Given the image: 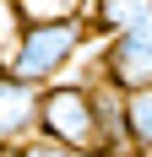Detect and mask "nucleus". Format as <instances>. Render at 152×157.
<instances>
[{
  "instance_id": "obj_1",
  "label": "nucleus",
  "mask_w": 152,
  "mask_h": 157,
  "mask_svg": "<svg viewBox=\"0 0 152 157\" xmlns=\"http://www.w3.org/2000/svg\"><path fill=\"white\" fill-rule=\"evenodd\" d=\"M82 49H87V16L33 22V27H16L0 71H11V76L33 81V87H49V81H60L65 71L82 60Z\"/></svg>"
},
{
  "instance_id": "obj_2",
  "label": "nucleus",
  "mask_w": 152,
  "mask_h": 157,
  "mask_svg": "<svg viewBox=\"0 0 152 157\" xmlns=\"http://www.w3.org/2000/svg\"><path fill=\"white\" fill-rule=\"evenodd\" d=\"M38 141L71 146L82 157H103V130H98L87 76H60L38 92Z\"/></svg>"
},
{
  "instance_id": "obj_3",
  "label": "nucleus",
  "mask_w": 152,
  "mask_h": 157,
  "mask_svg": "<svg viewBox=\"0 0 152 157\" xmlns=\"http://www.w3.org/2000/svg\"><path fill=\"white\" fill-rule=\"evenodd\" d=\"M92 71H103L114 87H125V92H130V87H152V22L103 38V49H98V65H92Z\"/></svg>"
},
{
  "instance_id": "obj_4",
  "label": "nucleus",
  "mask_w": 152,
  "mask_h": 157,
  "mask_svg": "<svg viewBox=\"0 0 152 157\" xmlns=\"http://www.w3.org/2000/svg\"><path fill=\"white\" fill-rule=\"evenodd\" d=\"M38 92L44 87L0 71V152L6 146H27L38 136Z\"/></svg>"
},
{
  "instance_id": "obj_5",
  "label": "nucleus",
  "mask_w": 152,
  "mask_h": 157,
  "mask_svg": "<svg viewBox=\"0 0 152 157\" xmlns=\"http://www.w3.org/2000/svg\"><path fill=\"white\" fill-rule=\"evenodd\" d=\"M82 16H87V27L114 38V33H130L141 22H152V0H82Z\"/></svg>"
},
{
  "instance_id": "obj_6",
  "label": "nucleus",
  "mask_w": 152,
  "mask_h": 157,
  "mask_svg": "<svg viewBox=\"0 0 152 157\" xmlns=\"http://www.w3.org/2000/svg\"><path fill=\"white\" fill-rule=\"evenodd\" d=\"M125 125H130L136 157H152V87H130L125 92Z\"/></svg>"
},
{
  "instance_id": "obj_7",
  "label": "nucleus",
  "mask_w": 152,
  "mask_h": 157,
  "mask_svg": "<svg viewBox=\"0 0 152 157\" xmlns=\"http://www.w3.org/2000/svg\"><path fill=\"white\" fill-rule=\"evenodd\" d=\"M16 22L33 27V22H65V16H82V0H11Z\"/></svg>"
},
{
  "instance_id": "obj_8",
  "label": "nucleus",
  "mask_w": 152,
  "mask_h": 157,
  "mask_svg": "<svg viewBox=\"0 0 152 157\" xmlns=\"http://www.w3.org/2000/svg\"><path fill=\"white\" fill-rule=\"evenodd\" d=\"M16 27H22V22H16V6H11V0H0V60H6V49H11Z\"/></svg>"
},
{
  "instance_id": "obj_9",
  "label": "nucleus",
  "mask_w": 152,
  "mask_h": 157,
  "mask_svg": "<svg viewBox=\"0 0 152 157\" xmlns=\"http://www.w3.org/2000/svg\"><path fill=\"white\" fill-rule=\"evenodd\" d=\"M22 157H82V152H71V146H54V141H38V136H33V141L22 146Z\"/></svg>"
}]
</instances>
